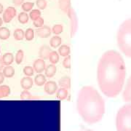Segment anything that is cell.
<instances>
[{"label":"cell","instance_id":"cell-3","mask_svg":"<svg viewBox=\"0 0 131 131\" xmlns=\"http://www.w3.org/2000/svg\"><path fill=\"white\" fill-rule=\"evenodd\" d=\"M117 45L120 50L131 58V19H127L122 23L118 29L117 34Z\"/></svg>","mask_w":131,"mask_h":131},{"label":"cell","instance_id":"cell-43","mask_svg":"<svg viewBox=\"0 0 131 131\" xmlns=\"http://www.w3.org/2000/svg\"><path fill=\"white\" fill-rule=\"evenodd\" d=\"M0 52H1V51H0Z\"/></svg>","mask_w":131,"mask_h":131},{"label":"cell","instance_id":"cell-36","mask_svg":"<svg viewBox=\"0 0 131 131\" xmlns=\"http://www.w3.org/2000/svg\"><path fill=\"white\" fill-rule=\"evenodd\" d=\"M63 65L66 69H70L71 68V56H68L65 58L63 62Z\"/></svg>","mask_w":131,"mask_h":131},{"label":"cell","instance_id":"cell-29","mask_svg":"<svg viewBox=\"0 0 131 131\" xmlns=\"http://www.w3.org/2000/svg\"><path fill=\"white\" fill-rule=\"evenodd\" d=\"M49 59H50V61L52 63H53V64L57 63L58 62V61H59V56H58V54L57 53V52L52 51L51 54H50V58H49Z\"/></svg>","mask_w":131,"mask_h":131},{"label":"cell","instance_id":"cell-27","mask_svg":"<svg viewBox=\"0 0 131 131\" xmlns=\"http://www.w3.org/2000/svg\"><path fill=\"white\" fill-rule=\"evenodd\" d=\"M34 37V31L32 28H28L25 31V38L28 41H31Z\"/></svg>","mask_w":131,"mask_h":131},{"label":"cell","instance_id":"cell-37","mask_svg":"<svg viewBox=\"0 0 131 131\" xmlns=\"http://www.w3.org/2000/svg\"><path fill=\"white\" fill-rule=\"evenodd\" d=\"M24 0H13V2L15 5L16 6H20V5H22L24 4Z\"/></svg>","mask_w":131,"mask_h":131},{"label":"cell","instance_id":"cell-41","mask_svg":"<svg viewBox=\"0 0 131 131\" xmlns=\"http://www.w3.org/2000/svg\"><path fill=\"white\" fill-rule=\"evenodd\" d=\"M2 24H3V20H2V19L0 18V26H2Z\"/></svg>","mask_w":131,"mask_h":131},{"label":"cell","instance_id":"cell-20","mask_svg":"<svg viewBox=\"0 0 131 131\" xmlns=\"http://www.w3.org/2000/svg\"><path fill=\"white\" fill-rule=\"evenodd\" d=\"M58 52L61 56H69V53H70V47L68 45H62L59 47Z\"/></svg>","mask_w":131,"mask_h":131},{"label":"cell","instance_id":"cell-42","mask_svg":"<svg viewBox=\"0 0 131 131\" xmlns=\"http://www.w3.org/2000/svg\"><path fill=\"white\" fill-rule=\"evenodd\" d=\"M83 131H92V130H83Z\"/></svg>","mask_w":131,"mask_h":131},{"label":"cell","instance_id":"cell-17","mask_svg":"<svg viewBox=\"0 0 131 131\" xmlns=\"http://www.w3.org/2000/svg\"><path fill=\"white\" fill-rule=\"evenodd\" d=\"M59 85L63 88H70L71 87V80L69 77H64L63 78H61V80L58 82Z\"/></svg>","mask_w":131,"mask_h":131},{"label":"cell","instance_id":"cell-34","mask_svg":"<svg viewBox=\"0 0 131 131\" xmlns=\"http://www.w3.org/2000/svg\"><path fill=\"white\" fill-rule=\"evenodd\" d=\"M37 6L40 9H45L47 7V2L46 0H37Z\"/></svg>","mask_w":131,"mask_h":131},{"label":"cell","instance_id":"cell-9","mask_svg":"<svg viewBox=\"0 0 131 131\" xmlns=\"http://www.w3.org/2000/svg\"><path fill=\"white\" fill-rule=\"evenodd\" d=\"M37 34L40 38H47L51 34V29L47 26H44L41 28H39L37 31Z\"/></svg>","mask_w":131,"mask_h":131},{"label":"cell","instance_id":"cell-6","mask_svg":"<svg viewBox=\"0 0 131 131\" xmlns=\"http://www.w3.org/2000/svg\"><path fill=\"white\" fill-rule=\"evenodd\" d=\"M16 9L15 7H9L5 9V11L3 13V21L5 23H9L13 18L16 16Z\"/></svg>","mask_w":131,"mask_h":131},{"label":"cell","instance_id":"cell-32","mask_svg":"<svg viewBox=\"0 0 131 131\" xmlns=\"http://www.w3.org/2000/svg\"><path fill=\"white\" fill-rule=\"evenodd\" d=\"M63 28L62 25H61V24H56V25H55L52 27V31L55 34H60L63 32Z\"/></svg>","mask_w":131,"mask_h":131},{"label":"cell","instance_id":"cell-5","mask_svg":"<svg viewBox=\"0 0 131 131\" xmlns=\"http://www.w3.org/2000/svg\"><path fill=\"white\" fill-rule=\"evenodd\" d=\"M67 15L69 18L70 19V28H71V37H73L75 35V34L77 31L78 28V20H77V16L75 13L74 9L71 7L69 9Z\"/></svg>","mask_w":131,"mask_h":131},{"label":"cell","instance_id":"cell-28","mask_svg":"<svg viewBox=\"0 0 131 131\" xmlns=\"http://www.w3.org/2000/svg\"><path fill=\"white\" fill-rule=\"evenodd\" d=\"M24 51L22 50H19L17 52L16 56H15V62L17 64H20L22 63L23 59H24Z\"/></svg>","mask_w":131,"mask_h":131},{"label":"cell","instance_id":"cell-15","mask_svg":"<svg viewBox=\"0 0 131 131\" xmlns=\"http://www.w3.org/2000/svg\"><path fill=\"white\" fill-rule=\"evenodd\" d=\"M45 75L48 78H51L56 73V66L53 64L47 66L45 69Z\"/></svg>","mask_w":131,"mask_h":131},{"label":"cell","instance_id":"cell-31","mask_svg":"<svg viewBox=\"0 0 131 131\" xmlns=\"http://www.w3.org/2000/svg\"><path fill=\"white\" fill-rule=\"evenodd\" d=\"M24 73L26 76H27V77H31V76H33V74H34V68H32L31 66H27L24 67Z\"/></svg>","mask_w":131,"mask_h":131},{"label":"cell","instance_id":"cell-26","mask_svg":"<svg viewBox=\"0 0 131 131\" xmlns=\"http://www.w3.org/2000/svg\"><path fill=\"white\" fill-rule=\"evenodd\" d=\"M29 17L34 21L41 17V12L39 9H32V11L29 13Z\"/></svg>","mask_w":131,"mask_h":131},{"label":"cell","instance_id":"cell-18","mask_svg":"<svg viewBox=\"0 0 131 131\" xmlns=\"http://www.w3.org/2000/svg\"><path fill=\"white\" fill-rule=\"evenodd\" d=\"M10 93V88L7 85H0V98L7 97Z\"/></svg>","mask_w":131,"mask_h":131},{"label":"cell","instance_id":"cell-16","mask_svg":"<svg viewBox=\"0 0 131 131\" xmlns=\"http://www.w3.org/2000/svg\"><path fill=\"white\" fill-rule=\"evenodd\" d=\"M5 77L7 78H11L13 77L15 74V69L14 68L11 66H5L3 69V72H2Z\"/></svg>","mask_w":131,"mask_h":131},{"label":"cell","instance_id":"cell-11","mask_svg":"<svg viewBox=\"0 0 131 131\" xmlns=\"http://www.w3.org/2000/svg\"><path fill=\"white\" fill-rule=\"evenodd\" d=\"M51 52L52 50L50 48V47H48L47 45H44V46H42V47H40V50H39V56L43 60L49 59Z\"/></svg>","mask_w":131,"mask_h":131},{"label":"cell","instance_id":"cell-13","mask_svg":"<svg viewBox=\"0 0 131 131\" xmlns=\"http://www.w3.org/2000/svg\"><path fill=\"white\" fill-rule=\"evenodd\" d=\"M2 61L5 66H9L13 63L14 61V56L12 53L10 52H7L5 53L3 56L2 57Z\"/></svg>","mask_w":131,"mask_h":131},{"label":"cell","instance_id":"cell-1","mask_svg":"<svg viewBox=\"0 0 131 131\" xmlns=\"http://www.w3.org/2000/svg\"><path fill=\"white\" fill-rule=\"evenodd\" d=\"M126 76V68L122 56L114 50H108L99 60L98 82L105 95L114 98L121 92Z\"/></svg>","mask_w":131,"mask_h":131},{"label":"cell","instance_id":"cell-30","mask_svg":"<svg viewBox=\"0 0 131 131\" xmlns=\"http://www.w3.org/2000/svg\"><path fill=\"white\" fill-rule=\"evenodd\" d=\"M34 6V4L33 2H24L23 5H21V7L24 12H29L31 11Z\"/></svg>","mask_w":131,"mask_h":131},{"label":"cell","instance_id":"cell-12","mask_svg":"<svg viewBox=\"0 0 131 131\" xmlns=\"http://www.w3.org/2000/svg\"><path fill=\"white\" fill-rule=\"evenodd\" d=\"M33 84H34V82H33L32 79L29 77H24V78H22V80L20 81V85H21L22 88L24 90H26L31 88Z\"/></svg>","mask_w":131,"mask_h":131},{"label":"cell","instance_id":"cell-22","mask_svg":"<svg viewBox=\"0 0 131 131\" xmlns=\"http://www.w3.org/2000/svg\"><path fill=\"white\" fill-rule=\"evenodd\" d=\"M34 82H35V84H37V86H42L44 84H45V82H46V77L43 74H39L37 75L35 77Z\"/></svg>","mask_w":131,"mask_h":131},{"label":"cell","instance_id":"cell-8","mask_svg":"<svg viewBox=\"0 0 131 131\" xmlns=\"http://www.w3.org/2000/svg\"><path fill=\"white\" fill-rule=\"evenodd\" d=\"M45 90L49 95H53L58 90V85L53 81H49L45 84Z\"/></svg>","mask_w":131,"mask_h":131},{"label":"cell","instance_id":"cell-23","mask_svg":"<svg viewBox=\"0 0 131 131\" xmlns=\"http://www.w3.org/2000/svg\"><path fill=\"white\" fill-rule=\"evenodd\" d=\"M68 94H69V93H68L67 89L62 88H61V89H59L58 90L57 98H58L59 100H64V99L67 98Z\"/></svg>","mask_w":131,"mask_h":131},{"label":"cell","instance_id":"cell-4","mask_svg":"<svg viewBox=\"0 0 131 131\" xmlns=\"http://www.w3.org/2000/svg\"><path fill=\"white\" fill-rule=\"evenodd\" d=\"M117 131H131V104L123 106L116 117Z\"/></svg>","mask_w":131,"mask_h":131},{"label":"cell","instance_id":"cell-25","mask_svg":"<svg viewBox=\"0 0 131 131\" xmlns=\"http://www.w3.org/2000/svg\"><path fill=\"white\" fill-rule=\"evenodd\" d=\"M18 21L20 24H26V23H28L29 16H28V15L26 12H23V13H20L18 15Z\"/></svg>","mask_w":131,"mask_h":131},{"label":"cell","instance_id":"cell-24","mask_svg":"<svg viewBox=\"0 0 131 131\" xmlns=\"http://www.w3.org/2000/svg\"><path fill=\"white\" fill-rule=\"evenodd\" d=\"M62 42V39H61V37H57V36H55V37H52L50 39V46L53 48H56L58 47Z\"/></svg>","mask_w":131,"mask_h":131},{"label":"cell","instance_id":"cell-7","mask_svg":"<svg viewBox=\"0 0 131 131\" xmlns=\"http://www.w3.org/2000/svg\"><path fill=\"white\" fill-rule=\"evenodd\" d=\"M122 98L124 101L131 103V76L127 82L125 88L122 93Z\"/></svg>","mask_w":131,"mask_h":131},{"label":"cell","instance_id":"cell-38","mask_svg":"<svg viewBox=\"0 0 131 131\" xmlns=\"http://www.w3.org/2000/svg\"><path fill=\"white\" fill-rule=\"evenodd\" d=\"M5 75L2 72H0V84L2 83H3L4 80H5Z\"/></svg>","mask_w":131,"mask_h":131},{"label":"cell","instance_id":"cell-35","mask_svg":"<svg viewBox=\"0 0 131 131\" xmlns=\"http://www.w3.org/2000/svg\"><path fill=\"white\" fill-rule=\"evenodd\" d=\"M33 24H34V26L35 27L41 28V27L43 26V24H44V19L40 17V18H37V20H34Z\"/></svg>","mask_w":131,"mask_h":131},{"label":"cell","instance_id":"cell-21","mask_svg":"<svg viewBox=\"0 0 131 131\" xmlns=\"http://www.w3.org/2000/svg\"><path fill=\"white\" fill-rule=\"evenodd\" d=\"M14 38L16 40H23L25 37V32L21 29V28H17L15 29L13 34Z\"/></svg>","mask_w":131,"mask_h":131},{"label":"cell","instance_id":"cell-14","mask_svg":"<svg viewBox=\"0 0 131 131\" xmlns=\"http://www.w3.org/2000/svg\"><path fill=\"white\" fill-rule=\"evenodd\" d=\"M58 4L60 9L66 13H67L69 9L71 8L70 0H59Z\"/></svg>","mask_w":131,"mask_h":131},{"label":"cell","instance_id":"cell-39","mask_svg":"<svg viewBox=\"0 0 131 131\" xmlns=\"http://www.w3.org/2000/svg\"><path fill=\"white\" fill-rule=\"evenodd\" d=\"M3 9H4V7H3V5L0 3V14L3 13Z\"/></svg>","mask_w":131,"mask_h":131},{"label":"cell","instance_id":"cell-10","mask_svg":"<svg viewBox=\"0 0 131 131\" xmlns=\"http://www.w3.org/2000/svg\"><path fill=\"white\" fill-rule=\"evenodd\" d=\"M34 69L37 73H42L45 70V62L43 59H37L34 63Z\"/></svg>","mask_w":131,"mask_h":131},{"label":"cell","instance_id":"cell-33","mask_svg":"<svg viewBox=\"0 0 131 131\" xmlns=\"http://www.w3.org/2000/svg\"><path fill=\"white\" fill-rule=\"evenodd\" d=\"M20 98H21L22 100H29V99L32 98V97H31V93L28 92V90H24V91L21 93V95H20Z\"/></svg>","mask_w":131,"mask_h":131},{"label":"cell","instance_id":"cell-40","mask_svg":"<svg viewBox=\"0 0 131 131\" xmlns=\"http://www.w3.org/2000/svg\"><path fill=\"white\" fill-rule=\"evenodd\" d=\"M3 66H4V63H2V59H0V69H2L3 68Z\"/></svg>","mask_w":131,"mask_h":131},{"label":"cell","instance_id":"cell-2","mask_svg":"<svg viewBox=\"0 0 131 131\" xmlns=\"http://www.w3.org/2000/svg\"><path fill=\"white\" fill-rule=\"evenodd\" d=\"M77 108L84 122L93 124L102 119L105 112V103L96 90L90 86H85L78 94Z\"/></svg>","mask_w":131,"mask_h":131},{"label":"cell","instance_id":"cell-19","mask_svg":"<svg viewBox=\"0 0 131 131\" xmlns=\"http://www.w3.org/2000/svg\"><path fill=\"white\" fill-rule=\"evenodd\" d=\"M10 36V31L6 27L0 28V39H7Z\"/></svg>","mask_w":131,"mask_h":131}]
</instances>
